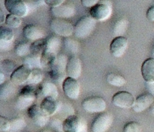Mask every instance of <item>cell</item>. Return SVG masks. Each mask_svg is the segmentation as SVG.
I'll list each match as a JSON object with an SVG mask.
<instances>
[{
    "instance_id": "cell-24",
    "label": "cell",
    "mask_w": 154,
    "mask_h": 132,
    "mask_svg": "<svg viewBox=\"0 0 154 132\" xmlns=\"http://www.w3.org/2000/svg\"><path fill=\"white\" fill-rule=\"evenodd\" d=\"M23 64L29 68L31 70L42 68V56L30 53L24 58Z\"/></svg>"
},
{
    "instance_id": "cell-30",
    "label": "cell",
    "mask_w": 154,
    "mask_h": 132,
    "mask_svg": "<svg viewBox=\"0 0 154 132\" xmlns=\"http://www.w3.org/2000/svg\"><path fill=\"white\" fill-rule=\"evenodd\" d=\"M43 80V74L40 69H33L32 70L31 74L27 82V85L35 86L41 83Z\"/></svg>"
},
{
    "instance_id": "cell-44",
    "label": "cell",
    "mask_w": 154,
    "mask_h": 132,
    "mask_svg": "<svg viewBox=\"0 0 154 132\" xmlns=\"http://www.w3.org/2000/svg\"><path fill=\"white\" fill-rule=\"evenodd\" d=\"M150 112H151V113L154 116V103H153V104L150 107Z\"/></svg>"
},
{
    "instance_id": "cell-16",
    "label": "cell",
    "mask_w": 154,
    "mask_h": 132,
    "mask_svg": "<svg viewBox=\"0 0 154 132\" xmlns=\"http://www.w3.org/2000/svg\"><path fill=\"white\" fill-rule=\"evenodd\" d=\"M154 103V97L150 93H143L135 99L132 110L136 112H141L150 108Z\"/></svg>"
},
{
    "instance_id": "cell-35",
    "label": "cell",
    "mask_w": 154,
    "mask_h": 132,
    "mask_svg": "<svg viewBox=\"0 0 154 132\" xmlns=\"http://www.w3.org/2000/svg\"><path fill=\"white\" fill-rule=\"evenodd\" d=\"M123 132H142V127L139 122H129L124 125Z\"/></svg>"
},
{
    "instance_id": "cell-46",
    "label": "cell",
    "mask_w": 154,
    "mask_h": 132,
    "mask_svg": "<svg viewBox=\"0 0 154 132\" xmlns=\"http://www.w3.org/2000/svg\"><path fill=\"white\" fill-rule=\"evenodd\" d=\"M152 56H153V57L154 58V45L153 46V49H152Z\"/></svg>"
},
{
    "instance_id": "cell-11",
    "label": "cell",
    "mask_w": 154,
    "mask_h": 132,
    "mask_svg": "<svg viewBox=\"0 0 154 132\" xmlns=\"http://www.w3.org/2000/svg\"><path fill=\"white\" fill-rule=\"evenodd\" d=\"M80 88L79 82L76 79L69 76H67L63 82V90L65 94L72 100L79 97Z\"/></svg>"
},
{
    "instance_id": "cell-23",
    "label": "cell",
    "mask_w": 154,
    "mask_h": 132,
    "mask_svg": "<svg viewBox=\"0 0 154 132\" xmlns=\"http://www.w3.org/2000/svg\"><path fill=\"white\" fill-rule=\"evenodd\" d=\"M16 86L15 84L11 81H6L2 85H1L0 88V99L2 100H5L11 98L16 92Z\"/></svg>"
},
{
    "instance_id": "cell-18",
    "label": "cell",
    "mask_w": 154,
    "mask_h": 132,
    "mask_svg": "<svg viewBox=\"0 0 154 132\" xmlns=\"http://www.w3.org/2000/svg\"><path fill=\"white\" fill-rule=\"evenodd\" d=\"M23 34L27 40L33 42L44 39L45 37L43 29L34 24H29L26 26L23 29Z\"/></svg>"
},
{
    "instance_id": "cell-5",
    "label": "cell",
    "mask_w": 154,
    "mask_h": 132,
    "mask_svg": "<svg viewBox=\"0 0 154 132\" xmlns=\"http://www.w3.org/2000/svg\"><path fill=\"white\" fill-rule=\"evenodd\" d=\"M82 107L87 112L102 113L106 109V102L102 97L91 96L83 100Z\"/></svg>"
},
{
    "instance_id": "cell-31",
    "label": "cell",
    "mask_w": 154,
    "mask_h": 132,
    "mask_svg": "<svg viewBox=\"0 0 154 132\" xmlns=\"http://www.w3.org/2000/svg\"><path fill=\"white\" fill-rule=\"evenodd\" d=\"M45 46H46V40L45 39H41V40L32 42L31 44V52L30 53L42 56L44 51H45Z\"/></svg>"
},
{
    "instance_id": "cell-45",
    "label": "cell",
    "mask_w": 154,
    "mask_h": 132,
    "mask_svg": "<svg viewBox=\"0 0 154 132\" xmlns=\"http://www.w3.org/2000/svg\"><path fill=\"white\" fill-rule=\"evenodd\" d=\"M40 132H53V131H52V130H48V129H45V130H41Z\"/></svg>"
},
{
    "instance_id": "cell-39",
    "label": "cell",
    "mask_w": 154,
    "mask_h": 132,
    "mask_svg": "<svg viewBox=\"0 0 154 132\" xmlns=\"http://www.w3.org/2000/svg\"><path fill=\"white\" fill-rule=\"evenodd\" d=\"M99 2V1H98V0H82L81 2L82 4V5L84 6V7L91 8L92 7H93L96 4H98Z\"/></svg>"
},
{
    "instance_id": "cell-1",
    "label": "cell",
    "mask_w": 154,
    "mask_h": 132,
    "mask_svg": "<svg viewBox=\"0 0 154 132\" xmlns=\"http://www.w3.org/2000/svg\"><path fill=\"white\" fill-rule=\"evenodd\" d=\"M67 57L64 54H58L50 66L49 76L54 81V83L63 82L67 76L66 75V65L68 62Z\"/></svg>"
},
{
    "instance_id": "cell-21",
    "label": "cell",
    "mask_w": 154,
    "mask_h": 132,
    "mask_svg": "<svg viewBox=\"0 0 154 132\" xmlns=\"http://www.w3.org/2000/svg\"><path fill=\"white\" fill-rule=\"evenodd\" d=\"M141 75L146 82H154V58L144 60L141 65Z\"/></svg>"
},
{
    "instance_id": "cell-17",
    "label": "cell",
    "mask_w": 154,
    "mask_h": 132,
    "mask_svg": "<svg viewBox=\"0 0 154 132\" xmlns=\"http://www.w3.org/2000/svg\"><path fill=\"white\" fill-rule=\"evenodd\" d=\"M82 71V64L78 57L73 56L69 58L66 65V74L69 77L76 79L79 77Z\"/></svg>"
},
{
    "instance_id": "cell-41",
    "label": "cell",
    "mask_w": 154,
    "mask_h": 132,
    "mask_svg": "<svg viewBox=\"0 0 154 132\" xmlns=\"http://www.w3.org/2000/svg\"><path fill=\"white\" fill-rule=\"evenodd\" d=\"M146 88L148 91V93H150L154 97V82H147Z\"/></svg>"
},
{
    "instance_id": "cell-6",
    "label": "cell",
    "mask_w": 154,
    "mask_h": 132,
    "mask_svg": "<svg viewBox=\"0 0 154 132\" xmlns=\"http://www.w3.org/2000/svg\"><path fill=\"white\" fill-rule=\"evenodd\" d=\"M113 123L111 112H102L95 118L91 125L92 132H107Z\"/></svg>"
},
{
    "instance_id": "cell-42",
    "label": "cell",
    "mask_w": 154,
    "mask_h": 132,
    "mask_svg": "<svg viewBox=\"0 0 154 132\" xmlns=\"http://www.w3.org/2000/svg\"><path fill=\"white\" fill-rule=\"evenodd\" d=\"M5 19H6V16L5 14L4 10H2V8H0V22L1 23H3L4 22H5Z\"/></svg>"
},
{
    "instance_id": "cell-43",
    "label": "cell",
    "mask_w": 154,
    "mask_h": 132,
    "mask_svg": "<svg viewBox=\"0 0 154 132\" xmlns=\"http://www.w3.org/2000/svg\"><path fill=\"white\" fill-rule=\"evenodd\" d=\"M5 74L2 73V72L0 71V84L2 85L5 82Z\"/></svg>"
},
{
    "instance_id": "cell-27",
    "label": "cell",
    "mask_w": 154,
    "mask_h": 132,
    "mask_svg": "<svg viewBox=\"0 0 154 132\" xmlns=\"http://www.w3.org/2000/svg\"><path fill=\"white\" fill-rule=\"evenodd\" d=\"M19 66L17 65L16 62L13 60L11 59H4L1 62L0 64V69L1 72L4 73L5 74L11 75L15 71Z\"/></svg>"
},
{
    "instance_id": "cell-36",
    "label": "cell",
    "mask_w": 154,
    "mask_h": 132,
    "mask_svg": "<svg viewBox=\"0 0 154 132\" xmlns=\"http://www.w3.org/2000/svg\"><path fill=\"white\" fill-rule=\"evenodd\" d=\"M11 127V122L6 117L1 116H0V130L2 132L9 131Z\"/></svg>"
},
{
    "instance_id": "cell-29",
    "label": "cell",
    "mask_w": 154,
    "mask_h": 132,
    "mask_svg": "<svg viewBox=\"0 0 154 132\" xmlns=\"http://www.w3.org/2000/svg\"><path fill=\"white\" fill-rule=\"evenodd\" d=\"M63 44L66 50L72 54H76L79 52L80 44L76 40L72 38H65L63 40Z\"/></svg>"
},
{
    "instance_id": "cell-40",
    "label": "cell",
    "mask_w": 154,
    "mask_h": 132,
    "mask_svg": "<svg viewBox=\"0 0 154 132\" xmlns=\"http://www.w3.org/2000/svg\"><path fill=\"white\" fill-rule=\"evenodd\" d=\"M146 17L150 21H154V5L149 8L146 13Z\"/></svg>"
},
{
    "instance_id": "cell-13",
    "label": "cell",
    "mask_w": 154,
    "mask_h": 132,
    "mask_svg": "<svg viewBox=\"0 0 154 132\" xmlns=\"http://www.w3.org/2000/svg\"><path fill=\"white\" fill-rule=\"evenodd\" d=\"M51 12L53 16L60 19L72 17L75 14V8L72 3L65 2L61 5L56 8H51Z\"/></svg>"
},
{
    "instance_id": "cell-12",
    "label": "cell",
    "mask_w": 154,
    "mask_h": 132,
    "mask_svg": "<svg viewBox=\"0 0 154 132\" xmlns=\"http://www.w3.org/2000/svg\"><path fill=\"white\" fill-rule=\"evenodd\" d=\"M32 70L25 64H21L15 71L10 76V80L15 85H23L27 83L28 80L31 74Z\"/></svg>"
},
{
    "instance_id": "cell-26",
    "label": "cell",
    "mask_w": 154,
    "mask_h": 132,
    "mask_svg": "<svg viewBox=\"0 0 154 132\" xmlns=\"http://www.w3.org/2000/svg\"><path fill=\"white\" fill-rule=\"evenodd\" d=\"M106 80L110 85L114 86H123L126 85L127 81L123 75L117 73H110L107 75Z\"/></svg>"
},
{
    "instance_id": "cell-32",
    "label": "cell",
    "mask_w": 154,
    "mask_h": 132,
    "mask_svg": "<svg viewBox=\"0 0 154 132\" xmlns=\"http://www.w3.org/2000/svg\"><path fill=\"white\" fill-rule=\"evenodd\" d=\"M11 127L8 132H17L26 127V122L23 118L16 117L10 120Z\"/></svg>"
},
{
    "instance_id": "cell-34",
    "label": "cell",
    "mask_w": 154,
    "mask_h": 132,
    "mask_svg": "<svg viewBox=\"0 0 154 132\" xmlns=\"http://www.w3.org/2000/svg\"><path fill=\"white\" fill-rule=\"evenodd\" d=\"M57 111L62 113V115L67 116V117L73 116L75 113L73 106H72L70 104L63 103L62 101L59 102V107Z\"/></svg>"
},
{
    "instance_id": "cell-7",
    "label": "cell",
    "mask_w": 154,
    "mask_h": 132,
    "mask_svg": "<svg viewBox=\"0 0 154 132\" xmlns=\"http://www.w3.org/2000/svg\"><path fill=\"white\" fill-rule=\"evenodd\" d=\"M135 98L132 94L126 91H120L113 95L112 103L114 106L123 109H130L135 104Z\"/></svg>"
},
{
    "instance_id": "cell-19",
    "label": "cell",
    "mask_w": 154,
    "mask_h": 132,
    "mask_svg": "<svg viewBox=\"0 0 154 132\" xmlns=\"http://www.w3.org/2000/svg\"><path fill=\"white\" fill-rule=\"evenodd\" d=\"M14 32L7 26L0 27V49L2 50H10L14 39Z\"/></svg>"
},
{
    "instance_id": "cell-9",
    "label": "cell",
    "mask_w": 154,
    "mask_h": 132,
    "mask_svg": "<svg viewBox=\"0 0 154 132\" xmlns=\"http://www.w3.org/2000/svg\"><path fill=\"white\" fill-rule=\"evenodd\" d=\"M5 7L10 14L18 17H23L28 13V7L24 2L20 0H5Z\"/></svg>"
},
{
    "instance_id": "cell-38",
    "label": "cell",
    "mask_w": 154,
    "mask_h": 132,
    "mask_svg": "<svg viewBox=\"0 0 154 132\" xmlns=\"http://www.w3.org/2000/svg\"><path fill=\"white\" fill-rule=\"evenodd\" d=\"M65 2L64 0H45V3L51 8H56Z\"/></svg>"
},
{
    "instance_id": "cell-8",
    "label": "cell",
    "mask_w": 154,
    "mask_h": 132,
    "mask_svg": "<svg viewBox=\"0 0 154 132\" xmlns=\"http://www.w3.org/2000/svg\"><path fill=\"white\" fill-rule=\"evenodd\" d=\"M111 14V4H105L103 1H99L98 4L90 9V16L96 21L105 20Z\"/></svg>"
},
{
    "instance_id": "cell-3",
    "label": "cell",
    "mask_w": 154,
    "mask_h": 132,
    "mask_svg": "<svg viewBox=\"0 0 154 132\" xmlns=\"http://www.w3.org/2000/svg\"><path fill=\"white\" fill-rule=\"evenodd\" d=\"M96 20L90 15H85L80 18L75 25L74 34L76 38L84 39L89 37L96 28Z\"/></svg>"
},
{
    "instance_id": "cell-22",
    "label": "cell",
    "mask_w": 154,
    "mask_h": 132,
    "mask_svg": "<svg viewBox=\"0 0 154 132\" xmlns=\"http://www.w3.org/2000/svg\"><path fill=\"white\" fill-rule=\"evenodd\" d=\"M40 107L48 116L54 115L57 112L59 107V102L52 98H46L41 102Z\"/></svg>"
},
{
    "instance_id": "cell-4",
    "label": "cell",
    "mask_w": 154,
    "mask_h": 132,
    "mask_svg": "<svg viewBox=\"0 0 154 132\" xmlns=\"http://www.w3.org/2000/svg\"><path fill=\"white\" fill-rule=\"evenodd\" d=\"M50 27L56 35L63 36L65 38L70 37L75 31V26L66 19L54 18L51 21Z\"/></svg>"
},
{
    "instance_id": "cell-10",
    "label": "cell",
    "mask_w": 154,
    "mask_h": 132,
    "mask_svg": "<svg viewBox=\"0 0 154 132\" xmlns=\"http://www.w3.org/2000/svg\"><path fill=\"white\" fill-rule=\"evenodd\" d=\"M28 116L39 127H44L49 122V116L41 109L40 105L33 104L27 110Z\"/></svg>"
},
{
    "instance_id": "cell-15",
    "label": "cell",
    "mask_w": 154,
    "mask_h": 132,
    "mask_svg": "<svg viewBox=\"0 0 154 132\" xmlns=\"http://www.w3.org/2000/svg\"><path fill=\"white\" fill-rule=\"evenodd\" d=\"M128 39L125 37L114 38L110 44V52L114 57H121L127 50Z\"/></svg>"
},
{
    "instance_id": "cell-25",
    "label": "cell",
    "mask_w": 154,
    "mask_h": 132,
    "mask_svg": "<svg viewBox=\"0 0 154 132\" xmlns=\"http://www.w3.org/2000/svg\"><path fill=\"white\" fill-rule=\"evenodd\" d=\"M128 25H129V21L127 20V19L123 18V19L117 20L114 23L112 30V33L115 36V38L122 37V35L127 30Z\"/></svg>"
},
{
    "instance_id": "cell-14",
    "label": "cell",
    "mask_w": 154,
    "mask_h": 132,
    "mask_svg": "<svg viewBox=\"0 0 154 132\" xmlns=\"http://www.w3.org/2000/svg\"><path fill=\"white\" fill-rule=\"evenodd\" d=\"M58 94V88L52 82H44L37 88V96L42 100L46 98H52L57 100Z\"/></svg>"
},
{
    "instance_id": "cell-2",
    "label": "cell",
    "mask_w": 154,
    "mask_h": 132,
    "mask_svg": "<svg viewBox=\"0 0 154 132\" xmlns=\"http://www.w3.org/2000/svg\"><path fill=\"white\" fill-rule=\"evenodd\" d=\"M37 88L32 86L26 85L23 87L18 93L16 100V107L18 110H24L29 108L37 99Z\"/></svg>"
},
{
    "instance_id": "cell-37",
    "label": "cell",
    "mask_w": 154,
    "mask_h": 132,
    "mask_svg": "<svg viewBox=\"0 0 154 132\" xmlns=\"http://www.w3.org/2000/svg\"><path fill=\"white\" fill-rule=\"evenodd\" d=\"M50 124H51V128L54 129L57 132H62L63 131V122L60 121V119L57 118H53L52 120L50 122Z\"/></svg>"
},
{
    "instance_id": "cell-28",
    "label": "cell",
    "mask_w": 154,
    "mask_h": 132,
    "mask_svg": "<svg viewBox=\"0 0 154 132\" xmlns=\"http://www.w3.org/2000/svg\"><path fill=\"white\" fill-rule=\"evenodd\" d=\"M14 52L17 56L25 58L31 52V44L26 41L20 42L15 46Z\"/></svg>"
},
{
    "instance_id": "cell-20",
    "label": "cell",
    "mask_w": 154,
    "mask_h": 132,
    "mask_svg": "<svg viewBox=\"0 0 154 132\" xmlns=\"http://www.w3.org/2000/svg\"><path fill=\"white\" fill-rule=\"evenodd\" d=\"M82 127V122L76 116L66 117L63 122V132H78Z\"/></svg>"
},
{
    "instance_id": "cell-33",
    "label": "cell",
    "mask_w": 154,
    "mask_h": 132,
    "mask_svg": "<svg viewBox=\"0 0 154 132\" xmlns=\"http://www.w3.org/2000/svg\"><path fill=\"white\" fill-rule=\"evenodd\" d=\"M5 24L6 26L10 28H17L21 25L22 23V20L20 17L18 16H14L8 14L6 15V19H5Z\"/></svg>"
}]
</instances>
